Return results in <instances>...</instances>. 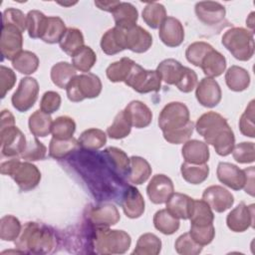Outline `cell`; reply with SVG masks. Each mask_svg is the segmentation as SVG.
<instances>
[{
    "label": "cell",
    "instance_id": "1",
    "mask_svg": "<svg viewBox=\"0 0 255 255\" xmlns=\"http://www.w3.org/2000/svg\"><path fill=\"white\" fill-rule=\"evenodd\" d=\"M196 131L204 138V142L211 144L216 153L227 156L235 145V136L225 118L215 112L201 115L195 124Z\"/></svg>",
    "mask_w": 255,
    "mask_h": 255
},
{
    "label": "cell",
    "instance_id": "2",
    "mask_svg": "<svg viewBox=\"0 0 255 255\" xmlns=\"http://www.w3.org/2000/svg\"><path fill=\"white\" fill-rule=\"evenodd\" d=\"M158 127L166 141L180 144L190 138L194 124L189 120V110L184 104L171 102L161 110L158 116Z\"/></svg>",
    "mask_w": 255,
    "mask_h": 255
},
{
    "label": "cell",
    "instance_id": "3",
    "mask_svg": "<svg viewBox=\"0 0 255 255\" xmlns=\"http://www.w3.org/2000/svg\"><path fill=\"white\" fill-rule=\"evenodd\" d=\"M57 246L55 232L47 225L38 222H27L15 241V247L21 253L49 254Z\"/></svg>",
    "mask_w": 255,
    "mask_h": 255
},
{
    "label": "cell",
    "instance_id": "4",
    "mask_svg": "<svg viewBox=\"0 0 255 255\" xmlns=\"http://www.w3.org/2000/svg\"><path fill=\"white\" fill-rule=\"evenodd\" d=\"M131 244L130 236L124 230L94 227L93 249L98 254H124Z\"/></svg>",
    "mask_w": 255,
    "mask_h": 255
},
{
    "label": "cell",
    "instance_id": "5",
    "mask_svg": "<svg viewBox=\"0 0 255 255\" xmlns=\"http://www.w3.org/2000/svg\"><path fill=\"white\" fill-rule=\"evenodd\" d=\"M0 171L2 174L11 176L22 191L34 189L41 180V172L38 167L29 161H21L18 157L3 160Z\"/></svg>",
    "mask_w": 255,
    "mask_h": 255
},
{
    "label": "cell",
    "instance_id": "6",
    "mask_svg": "<svg viewBox=\"0 0 255 255\" xmlns=\"http://www.w3.org/2000/svg\"><path fill=\"white\" fill-rule=\"evenodd\" d=\"M222 45L239 61H248L254 54L253 33L241 27L228 29L222 36Z\"/></svg>",
    "mask_w": 255,
    "mask_h": 255
},
{
    "label": "cell",
    "instance_id": "7",
    "mask_svg": "<svg viewBox=\"0 0 255 255\" xmlns=\"http://www.w3.org/2000/svg\"><path fill=\"white\" fill-rule=\"evenodd\" d=\"M102 88V82L97 75L93 73L77 75L66 88L67 97L74 103L82 102L85 99H94L99 97Z\"/></svg>",
    "mask_w": 255,
    "mask_h": 255
},
{
    "label": "cell",
    "instance_id": "8",
    "mask_svg": "<svg viewBox=\"0 0 255 255\" xmlns=\"http://www.w3.org/2000/svg\"><path fill=\"white\" fill-rule=\"evenodd\" d=\"M124 83L139 94L158 92L161 87V79L156 70H145L135 62Z\"/></svg>",
    "mask_w": 255,
    "mask_h": 255
},
{
    "label": "cell",
    "instance_id": "9",
    "mask_svg": "<svg viewBox=\"0 0 255 255\" xmlns=\"http://www.w3.org/2000/svg\"><path fill=\"white\" fill-rule=\"evenodd\" d=\"M39 95V84L35 78L21 79L17 90L11 98L12 106L20 113L29 111L36 103Z\"/></svg>",
    "mask_w": 255,
    "mask_h": 255
},
{
    "label": "cell",
    "instance_id": "10",
    "mask_svg": "<svg viewBox=\"0 0 255 255\" xmlns=\"http://www.w3.org/2000/svg\"><path fill=\"white\" fill-rule=\"evenodd\" d=\"M0 138L2 157H18L27 145L24 133L15 125L0 128Z\"/></svg>",
    "mask_w": 255,
    "mask_h": 255
},
{
    "label": "cell",
    "instance_id": "11",
    "mask_svg": "<svg viewBox=\"0 0 255 255\" xmlns=\"http://www.w3.org/2000/svg\"><path fill=\"white\" fill-rule=\"evenodd\" d=\"M85 217L93 227H110L116 225L121 219L118 208L111 203H101L88 207Z\"/></svg>",
    "mask_w": 255,
    "mask_h": 255
},
{
    "label": "cell",
    "instance_id": "12",
    "mask_svg": "<svg viewBox=\"0 0 255 255\" xmlns=\"http://www.w3.org/2000/svg\"><path fill=\"white\" fill-rule=\"evenodd\" d=\"M17 27L2 25L0 38V51L3 59L13 61L21 52L23 47V36Z\"/></svg>",
    "mask_w": 255,
    "mask_h": 255
},
{
    "label": "cell",
    "instance_id": "13",
    "mask_svg": "<svg viewBox=\"0 0 255 255\" xmlns=\"http://www.w3.org/2000/svg\"><path fill=\"white\" fill-rule=\"evenodd\" d=\"M226 224L233 232H244L249 227H254V204H238L228 213Z\"/></svg>",
    "mask_w": 255,
    "mask_h": 255
},
{
    "label": "cell",
    "instance_id": "14",
    "mask_svg": "<svg viewBox=\"0 0 255 255\" xmlns=\"http://www.w3.org/2000/svg\"><path fill=\"white\" fill-rule=\"evenodd\" d=\"M174 191L171 179L164 174H155L151 177L146 187L149 200L154 204L165 203Z\"/></svg>",
    "mask_w": 255,
    "mask_h": 255
},
{
    "label": "cell",
    "instance_id": "15",
    "mask_svg": "<svg viewBox=\"0 0 255 255\" xmlns=\"http://www.w3.org/2000/svg\"><path fill=\"white\" fill-rule=\"evenodd\" d=\"M202 199L212 210L222 213L229 209L234 203V197L226 188L220 185H211L204 189Z\"/></svg>",
    "mask_w": 255,
    "mask_h": 255
},
{
    "label": "cell",
    "instance_id": "16",
    "mask_svg": "<svg viewBox=\"0 0 255 255\" xmlns=\"http://www.w3.org/2000/svg\"><path fill=\"white\" fill-rule=\"evenodd\" d=\"M197 102L205 108L216 107L222 97L219 84L212 78H203L197 85L195 91Z\"/></svg>",
    "mask_w": 255,
    "mask_h": 255
},
{
    "label": "cell",
    "instance_id": "17",
    "mask_svg": "<svg viewBox=\"0 0 255 255\" xmlns=\"http://www.w3.org/2000/svg\"><path fill=\"white\" fill-rule=\"evenodd\" d=\"M124 30L125 48L134 53H144L152 45L151 35L140 26H133L129 29Z\"/></svg>",
    "mask_w": 255,
    "mask_h": 255
},
{
    "label": "cell",
    "instance_id": "18",
    "mask_svg": "<svg viewBox=\"0 0 255 255\" xmlns=\"http://www.w3.org/2000/svg\"><path fill=\"white\" fill-rule=\"evenodd\" d=\"M120 202L126 216L128 218H138L144 212V199L135 186L126 185Z\"/></svg>",
    "mask_w": 255,
    "mask_h": 255
},
{
    "label": "cell",
    "instance_id": "19",
    "mask_svg": "<svg viewBox=\"0 0 255 255\" xmlns=\"http://www.w3.org/2000/svg\"><path fill=\"white\" fill-rule=\"evenodd\" d=\"M158 36L165 46L170 48L178 47L184 40V29L178 19L166 17L159 26Z\"/></svg>",
    "mask_w": 255,
    "mask_h": 255
},
{
    "label": "cell",
    "instance_id": "20",
    "mask_svg": "<svg viewBox=\"0 0 255 255\" xmlns=\"http://www.w3.org/2000/svg\"><path fill=\"white\" fill-rule=\"evenodd\" d=\"M218 180L234 190H240L245 185L246 174L244 169L230 162H219L216 169Z\"/></svg>",
    "mask_w": 255,
    "mask_h": 255
},
{
    "label": "cell",
    "instance_id": "21",
    "mask_svg": "<svg viewBox=\"0 0 255 255\" xmlns=\"http://www.w3.org/2000/svg\"><path fill=\"white\" fill-rule=\"evenodd\" d=\"M195 14L200 22L205 25H216L220 23L226 14L225 7L214 1H200L195 4Z\"/></svg>",
    "mask_w": 255,
    "mask_h": 255
},
{
    "label": "cell",
    "instance_id": "22",
    "mask_svg": "<svg viewBox=\"0 0 255 255\" xmlns=\"http://www.w3.org/2000/svg\"><path fill=\"white\" fill-rule=\"evenodd\" d=\"M106 162L111 169L122 179L128 177L129 172V158L126 152L118 147L110 146L102 151Z\"/></svg>",
    "mask_w": 255,
    "mask_h": 255
},
{
    "label": "cell",
    "instance_id": "23",
    "mask_svg": "<svg viewBox=\"0 0 255 255\" xmlns=\"http://www.w3.org/2000/svg\"><path fill=\"white\" fill-rule=\"evenodd\" d=\"M181 154L185 162L204 164L209 159L208 144L198 139H188L181 148Z\"/></svg>",
    "mask_w": 255,
    "mask_h": 255
},
{
    "label": "cell",
    "instance_id": "24",
    "mask_svg": "<svg viewBox=\"0 0 255 255\" xmlns=\"http://www.w3.org/2000/svg\"><path fill=\"white\" fill-rule=\"evenodd\" d=\"M130 124L136 128H143L150 125L152 113L149 108L140 101H131L125 109Z\"/></svg>",
    "mask_w": 255,
    "mask_h": 255
},
{
    "label": "cell",
    "instance_id": "25",
    "mask_svg": "<svg viewBox=\"0 0 255 255\" xmlns=\"http://www.w3.org/2000/svg\"><path fill=\"white\" fill-rule=\"evenodd\" d=\"M166 210L178 219H188L191 213L193 198L186 194L173 192L169 199L165 202Z\"/></svg>",
    "mask_w": 255,
    "mask_h": 255
},
{
    "label": "cell",
    "instance_id": "26",
    "mask_svg": "<svg viewBox=\"0 0 255 255\" xmlns=\"http://www.w3.org/2000/svg\"><path fill=\"white\" fill-rule=\"evenodd\" d=\"M112 13L116 27L121 29H129L136 25L138 12L136 8L128 2H120V4Z\"/></svg>",
    "mask_w": 255,
    "mask_h": 255
},
{
    "label": "cell",
    "instance_id": "27",
    "mask_svg": "<svg viewBox=\"0 0 255 255\" xmlns=\"http://www.w3.org/2000/svg\"><path fill=\"white\" fill-rule=\"evenodd\" d=\"M101 48L105 54L111 56L126 50L124 30L116 26L109 29L101 39Z\"/></svg>",
    "mask_w": 255,
    "mask_h": 255
},
{
    "label": "cell",
    "instance_id": "28",
    "mask_svg": "<svg viewBox=\"0 0 255 255\" xmlns=\"http://www.w3.org/2000/svg\"><path fill=\"white\" fill-rule=\"evenodd\" d=\"M200 68L207 78L219 77L226 69V59L221 53L212 49L203 58Z\"/></svg>",
    "mask_w": 255,
    "mask_h": 255
},
{
    "label": "cell",
    "instance_id": "29",
    "mask_svg": "<svg viewBox=\"0 0 255 255\" xmlns=\"http://www.w3.org/2000/svg\"><path fill=\"white\" fill-rule=\"evenodd\" d=\"M183 71L184 66L175 59H165L161 61L156 68V72L160 79L167 85H176L180 80Z\"/></svg>",
    "mask_w": 255,
    "mask_h": 255
},
{
    "label": "cell",
    "instance_id": "30",
    "mask_svg": "<svg viewBox=\"0 0 255 255\" xmlns=\"http://www.w3.org/2000/svg\"><path fill=\"white\" fill-rule=\"evenodd\" d=\"M151 171L152 169L146 159L133 155L129 158V172L127 178L132 184H142L149 178Z\"/></svg>",
    "mask_w": 255,
    "mask_h": 255
},
{
    "label": "cell",
    "instance_id": "31",
    "mask_svg": "<svg viewBox=\"0 0 255 255\" xmlns=\"http://www.w3.org/2000/svg\"><path fill=\"white\" fill-rule=\"evenodd\" d=\"M225 83L233 92H242L250 85V75L242 67L231 66L225 73Z\"/></svg>",
    "mask_w": 255,
    "mask_h": 255
},
{
    "label": "cell",
    "instance_id": "32",
    "mask_svg": "<svg viewBox=\"0 0 255 255\" xmlns=\"http://www.w3.org/2000/svg\"><path fill=\"white\" fill-rule=\"evenodd\" d=\"M79 140L75 137L68 139H58L52 137L49 145V155L55 159H64L80 148Z\"/></svg>",
    "mask_w": 255,
    "mask_h": 255
},
{
    "label": "cell",
    "instance_id": "33",
    "mask_svg": "<svg viewBox=\"0 0 255 255\" xmlns=\"http://www.w3.org/2000/svg\"><path fill=\"white\" fill-rule=\"evenodd\" d=\"M52 125H53V121L51 116L49 114L42 112L41 110L34 112L30 116L28 121L30 132L36 137L47 136L51 132Z\"/></svg>",
    "mask_w": 255,
    "mask_h": 255
},
{
    "label": "cell",
    "instance_id": "34",
    "mask_svg": "<svg viewBox=\"0 0 255 255\" xmlns=\"http://www.w3.org/2000/svg\"><path fill=\"white\" fill-rule=\"evenodd\" d=\"M51 80L60 89H66L69 83L77 76L76 69L68 62H59L51 69Z\"/></svg>",
    "mask_w": 255,
    "mask_h": 255
},
{
    "label": "cell",
    "instance_id": "35",
    "mask_svg": "<svg viewBox=\"0 0 255 255\" xmlns=\"http://www.w3.org/2000/svg\"><path fill=\"white\" fill-rule=\"evenodd\" d=\"M80 146L87 150H97L102 148L107 142V135L104 130L96 128L84 130L79 137Z\"/></svg>",
    "mask_w": 255,
    "mask_h": 255
},
{
    "label": "cell",
    "instance_id": "36",
    "mask_svg": "<svg viewBox=\"0 0 255 255\" xmlns=\"http://www.w3.org/2000/svg\"><path fill=\"white\" fill-rule=\"evenodd\" d=\"M180 172L182 178L190 184H200L202 183L209 174V167L206 163L204 164H193L188 162H183L180 167Z\"/></svg>",
    "mask_w": 255,
    "mask_h": 255
},
{
    "label": "cell",
    "instance_id": "37",
    "mask_svg": "<svg viewBox=\"0 0 255 255\" xmlns=\"http://www.w3.org/2000/svg\"><path fill=\"white\" fill-rule=\"evenodd\" d=\"M85 40L81 30L77 28H67L64 36L59 42L60 48L69 56H73L78 50L84 47Z\"/></svg>",
    "mask_w": 255,
    "mask_h": 255
},
{
    "label": "cell",
    "instance_id": "38",
    "mask_svg": "<svg viewBox=\"0 0 255 255\" xmlns=\"http://www.w3.org/2000/svg\"><path fill=\"white\" fill-rule=\"evenodd\" d=\"M190 225H208L213 224L214 215L210 206L202 199H193V205L191 209Z\"/></svg>",
    "mask_w": 255,
    "mask_h": 255
},
{
    "label": "cell",
    "instance_id": "39",
    "mask_svg": "<svg viewBox=\"0 0 255 255\" xmlns=\"http://www.w3.org/2000/svg\"><path fill=\"white\" fill-rule=\"evenodd\" d=\"M161 250L160 239L152 233H144L137 239L133 255H157Z\"/></svg>",
    "mask_w": 255,
    "mask_h": 255
},
{
    "label": "cell",
    "instance_id": "40",
    "mask_svg": "<svg viewBox=\"0 0 255 255\" xmlns=\"http://www.w3.org/2000/svg\"><path fill=\"white\" fill-rule=\"evenodd\" d=\"M153 225L155 229H157L162 234L171 235L178 230L179 220L170 214L165 208L155 212L153 216Z\"/></svg>",
    "mask_w": 255,
    "mask_h": 255
},
{
    "label": "cell",
    "instance_id": "41",
    "mask_svg": "<svg viewBox=\"0 0 255 255\" xmlns=\"http://www.w3.org/2000/svg\"><path fill=\"white\" fill-rule=\"evenodd\" d=\"M131 127L126 111L123 110L117 114L113 124L107 128V133L113 139H122L130 133Z\"/></svg>",
    "mask_w": 255,
    "mask_h": 255
},
{
    "label": "cell",
    "instance_id": "42",
    "mask_svg": "<svg viewBox=\"0 0 255 255\" xmlns=\"http://www.w3.org/2000/svg\"><path fill=\"white\" fill-rule=\"evenodd\" d=\"M166 18L164 6L157 2H150L142 10V19L151 29H157Z\"/></svg>",
    "mask_w": 255,
    "mask_h": 255
},
{
    "label": "cell",
    "instance_id": "43",
    "mask_svg": "<svg viewBox=\"0 0 255 255\" xmlns=\"http://www.w3.org/2000/svg\"><path fill=\"white\" fill-rule=\"evenodd\" d=\"M67 28L64 21L58 16L48 17L45 32L41 38L45 43L55 44L59 43L64 36Z\"/></svg>",
    "mask_w": 255,
    "mask_h": 255
},
{
    "label": "cell",
    "instance_id": "44",
    "mask_svg": "<svg viewBox=\"0 0 255 255\" xmlns=\"http://www.w3.org/2000/svg\"><path fill=\"white\" fill-rule=\"evenodd\" d=\"M13 68L24 75L35 73L39 67V58L31 51H22L13 61Z\"/></svg>",
    "mask_w": 255,
    "mask_h": 255
},
{
    "label": "cell",
    "instance_id": "45",
    "mask_svg": "<svg viewBox=\"0 0 255 255\" xmlns=\"http://www.w3.org/2000/svg\"><path fill=\"white\" fill-rule=\"evenodd\" d=\"M134 62L129 58H122L120 61L112 63L106 70L108 79L113 83L125 82L128 78Z\"/></svg>",
    "mask_w": 255,
    "mask_h": 255
},
{
    "label": "cell",
    "instance_id": "46",
    "mask_svg": "<svg viewBox=\"0 0 255 255\" xmlns=\"http://www.w3.org/2000/svg\"><path fill=\"white\" fill-rule=\"evenodd\" d=\"M96 53L89 46L82 47L72 56V65L74 68L84 73H89V71L96 64Z\"/></svg>",
    "mask_w": 255,
    "mask_h": 255
},
{
    "label": "cell",
    "instance_id": "47",
    "mask_svg": "<svg viewBox=\"0 0 255 255\" xmlns=\"http://www.w3.org/2000/svg\"><path fill=\"white\" fill-rule=\"evenodd\" d=\"M47 20L48 17H46L41 11H29L27 14V30L29 37L32 39H41L47 26Z\"/></svg>",
    "mask_w": 255,
    "mask_h": 255
},
{
    "label": "cell",
    "instance_id": "48",
    "mask_svg": "<svg viewBox=\"0 0 255 255\" xmlns=\"http://www.w3.org/2000/svg\"><path fill=\"white\" fill-rule=\"evenodd\" d=\"M75 130H76L75 121L68 116H62V117H58L53 122L51 133L55 138L68 139L73 137Z\"/></svg>",
    "mask_w": 255,
    "mask_h": 255
},
{
    "label": "cell",
    "instance_id": "49",
    "mask_svg": "<svg viewBox=\"0 0 255 255\" xmlns=\"http://www.w3.org/2000/svg\"><path fill=\"white\" fill-rule=\"evenodd\" d=\"M21 223L13 215H5L0 220V238L3 241H14L21 233Z\"/></svg>",
    "mask_w": 255,
    "mask_h": 255
},
{
    "label": "cell",
    "instance_id": "50",
    "mask_svg": "<svg viewBox=\"0 0 255 255\" xmlns=\"http://www.w3.org/2000/svg\"><path fill=\"white\" fill-rule=\"evenodd\" d=\"M212 49H213V47L206 42H203V41L194 42V43L190 44L185 51L186 60L189 63H191L192 65H194L196 67H200L203 58Z\"/></svg>",
    "mask_w": 255,
    "mask_h": 255
},
{
    "label": "cell",
    "instance_id": "51",
    "mask_svg": "<svg viewBox=\"0 0 255 255\" xmlns=\"http://www.w3.org/2000/svg\"><path fill=\"white\" fill-rule=\"evenodd\" d=\"M189 234L197 244L203 247L212 242L215 236V229L213 224L190 225Z\"/></svg>",
    "mask_w": 255,
    "mask_h": 255
},
{
    "label": "cell",
    "instance_id": "52",
    "mask_svg": "<svg viewBox=\"0 0 255 255\" xmlns=\"http://www.w3.org/2000/svg\"><path fill=\"white\" fill-rule=\"evenodd\" d=\"M174 248L181 255H197L202 251V246L197 244L189 232L181 234L174 243Z\"/></svg>",
    "mask_w": 255,
    "mask_h": 255
},
{
    "label": "cell",
    "instance_id": "53",
    "mask_svg": "<svg viewBox=\"0 0 255 255\" xmlns=\"http://www.w3.org/2000/svg\"><path fill=\"white\" fill-rule=\"evenodd\" d=\"M233 158L239 163H252L255 160V145L251 141H243L234 145Z\"/></svg>",
    "mask_w": 255,
    "mask_h": 255
},
{
    "label": "cell",
    "instance_id": "54",
    "mask_svg": "<svg viewBox=\"0 0 255 255\" xmlns=\"http://www.w3.org/2000/svg\"><path fill=\"white\" fill-rule=\"evenodd\" d=\"M46 153L47 147L44 145L43 142L35 137L27 143L24 151L20 156L26 161H36L44 159L46 157Z\"/></svg>",
    "mask_w": 255,
    "mask_h": 255
},
{
    "label": "cell",
    "instance_id": "55",
    "mask_svg": "<svg viewBox=\"0 0 255 255\" xmlns=\"http://www.w3.org/2000/svg\"><path fill=\"white\" fill-rule=\"evenodd\" d=\"M239 129L241 133L248 137L255 136L254 126V101L252 100L247 106L245 112L241 115L239 120Z\"/></svg>",
    "mask_w": 255,
    "mask_h": 255
},
{
    "label": "cell",
    "instance_id": "56",
    "mask_svg": "<svg viewBox=\"0 0 255 255\" xmlns=\"http://www.w3.org/2000/svg\"><path fill=\"white\" fill-rule=\"evenodd\" d=\"M2 25H12L24 32L27 29V16L19 9L8 8L3 12Z\"/></svg>",
    "mask_w": 255,
    "mask_h": 255
},
{
    "label": "cell",
    "instance_id": "57",
    "mask_svg": "<svg viewBox=\"0 0 255 255\" xmlns=\"http://www.w3.org/2000/svg\"><path fill=\"white\" fill-rule=\"evenodd\" d=\"M61 106V96L54 91L44 93L40 102V110L46 114H53L59 110Z\"/></svg>",
    "mask_w": 255,
    "mask_h": 255
},
{
    "label": "cell",
    "instance_id": "58",
    "mask_svg": "<svg viewBox=\"0 0 255 255\" xmlns=\"http://www.w3.org/2000/svg\"><path fill=\"white\" fill-rule=\"evenodd\" d=\"M196 85H197L196 73L190 68L184 67L183 74L175 86L182 93H190L196 87Z\"/></svg>",
    "mask_w": 255,
    "mask_h": 255
},
{
    "label": "cell",
    "instance_id": "59",
    "mask_svg": "<svg viewBox=\"0 0 255 255\" xmlns=\"http://www.w3.org/2000/svg\"><path fill=\"white\" fill-rule=\"evenodd\" d=\"M16 83V75L10 68L5 66L0 67V88L1 98H5L6 94L14 87Z\"/></svg>",
    "mask_w": 255,
    "mask_h": 255
},
{
    "label": "cell",
    "instance_id": "60",
    "mask_svg": "<svg viewBox=\"0 0 255 255\" xmlns=\"http://www.w3.org/2000/svg\"><path fill=\"white\" fill-rule=\"evenodd\" d=\"M244 171L246 174V180L243 189L249 195L254 196V166L245 168Z\"/></svg>",
    "mask_w": 255,
    "mask_h": 255
},
{
    "label": "cell",
    "instance_id": "61",
    "mask_svg": "<svg viewBox=\"0 0 255 255\" xmlns=\"http://www.w3.org/2000/svg\"><path fill=\"white\" fill-rule=\"evenodd\" d=\"M120 4V1H95V5L106 12H113Z\"/></svg>",
    "mask_w": 255,
    "mask_h": 255
},
{
    "label": "cell",
    "instance_id": "62",
    "mask_svg": "<svg viewBox=\"0 0 255 255\" xmlns=\"http://www.w3.org/2000/svg\"><path fill=\"white\" fill-rule=\"evenodd\" d=\"M15 119L14 116L8 110H3L1 113V120H0V128H4L7 126H14Z\"/></svg>",
    "mask_w": 255,
    "mask_h": 255
},
{
    "label": "cell",
    "instance_id": "63",
    "mask_svg": "<svg viewBox=\"0 0 255 255\" xmlns=\"http://www.w3.org/2000/svg\"><path fill=\"white\" fill-rule=\"evenodd\" d=\"M254 12L250 13V15L248 16L247 20H246V25L251 29V32L253 33V27H254Z\"/></svg>",
    "mask_w": 255,
    "mask_h": 255
},
{
    "label": "cell",
    "instance_id": "64",
    "mask_svg": "<svg viewBox=\"0 0 255 255\" xmlns=\"http://www.w3.org/2000/svg\"><path fill=\"white\" fill-rule=\"evenodd\" d=\"M60 5H62V6H72V5H74V4H76L77 2H75V3H72V2H70V3H66V2H58Z\"/></svg>",
    "mask_w": 255,
    "mask_h": 255
}]
</instances>
